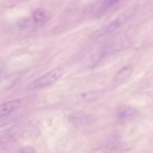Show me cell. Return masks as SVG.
I'll return each mask as SVG.
<instances>
[{
  "instance_id": "obj_1",
  "label": "cell",
  "mask_w": 153,
  "mask_h": 153,
  "mask_svg": "<svg viewBox=\"0 0 153 153\" xmlns=\"http://www.w3.org/2000/svg\"><path fill=\"white\" fill-rule=\"evenodd\" d=\"M136 10H137L136 8L131 7L130 9H128L126 11H124L123 13H121L120 14L118 15L113 20H111L108 23L106 24L105 25H104L101 28H100L97 31H95L93 34V37H95V38H97V37L106 35V34H110V33L114 31L115 30H117L120 27L122 26L123 25H124L126 22H128L135 14Z\"/></svg>"
},
{
  "instance_id": "obj_2",
  "label": "cell",
  "mask_w": 153,
  "mask_h": 153,
  "mask_svg": "<svg viewBox=\"0 0 153 153\" xmlns=\"http://www.w3.org/2000/svg\"><path fill=\"white\" fill-rule=\"evenodd\" d=\"M63 73L64 71L61 69H54L32 82L28 86V90L37 91L50 86L62 76Z\"/></svg>"
},
{
  "instance_id": "obj_3",
  "label": "cell",
  "mask_w": 153,
  "mask_h": 153,
  "mask_svg": "<svg viewBox=\"0 0 153 153\" xmlns=\"http://www.w3.org/2000/svg\"><path fill=\"white\" fill-rule=\"evenodd\" d=\"M121 1L122 0H101L92 6L89 10V14L94 17L102 16Z\"/></svg>"
},
{
  "instance_id": "obj_4",
  "label": "cell",
  "mask_w": 153,
  "mask_h": 153,
  "mask_svg": "<svg viewBox=\"0 0 153 153\" xmlns=\"http://www.w3.org/2000/svg\"><path fill=\"white\" fill-rule=\"evenodd\" d=\"M137 115V110L129 105L120 106L117 111V119L120 123L131 121Z\"/></svg>"
},
{
  "instance_id": "obj_5",
  "label": "cell",
  "mask_w": 153,
  "mask_h": 153,
  "mask_svg": "<svg viewBox=\"0 0 153 153\" xmlns=\"http://www.w3.org/2000/svg\"><path fill=\"white\" fill-rule=\"evenodd\" d=\"M21 104H22L21 99H15L1 104L0 108V117L4 118L9 116L10 114L17 110L20 107Z\"/></svg>"
},
{
  "instance_id": "obj_6",
  "label": "cell",
  "mask_w": 153,
  "mask_h": 153,
  "mask_svg": "<svg viewBox=\"0 0 153 153\" xmlns=\"http://www.w3.org/2000/svg\"><path fill=\"white\" fill-rule=\"evenodd\" d=\"M133 67L131 66H126L123 67L115 74L113 78V83L115 85H122L126 82L133 73Z\"/></svg>"
},
{
  "instance_id": "obj_7",
  "label": "cell",
  "mask_w": 153,
  "mask_h": 153,
  "mask_svg": "<svg viewBox=\"0 0 153 153\" xmlns=\"http://www.w3.org/2000/svg\"><path fill=\"white\" fill-rule=\"evenodd\" d=\"M103 91H91V92L83 93V94H79L77 97L78 100L84 102L94 101L98 99H100L103 94Z\"/></svg>"
},
{
  "instance_id": "obj_8",
  "label": "cell",
  "mask_w": 153,
  "mask_h": 153,
  "mask_svg": "<svg viewBox=\"0 0 153 153\" xmlns=\"http://www.w3.org/2000/svg\"><path fill=\"white\" fill-rule=\"evenodd\" d=\"M33 19L34 22L37 24H42L49 19V13L43 9H37L33 13Z\"/></svg>"
},
{
  "instance_id": "obj_9",
  "label": "cell",
  "mask_w": 153,
  "mask_h": 153,
  "mask_svg": "<svg viewBox=\"0 0 153 153\" xmlns=\"http://www.w3.org/2000/svg\"><path fill=\"white\" fill-rule=\"evenodd\" d=\"M20 152H24V153H31V152H35V150L34 149H32L31 147H24L22 149L19 150Z\"/></svg>"
}]
</instances>
